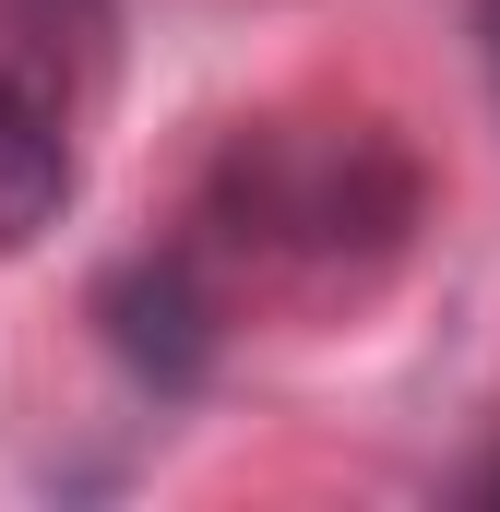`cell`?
<instances>
[{
    "label": "cell",
    "mask_w": 500,
    "mask_h": 512,
    "mask_svg": "<svg viewBox=\"0 0 500 512\" xmlns=\"http://www.w3.org/2000/svg\"><path fill=\"white\" fill-rule=\"evenodd\" d=\"M429 227V167L393 120L358 108H274L215 143V167L191 179L179 251L203 262L239 310V286H298V298H370Z\"/></svg>",
    "instance_id": "1"
},
{
    "label": "cell",
    "mask_w": 500,
    "mask_h": 512,
    "mask_svg": "<svg viewBox=\"0 0 500 512\" xmlns=\"http://www.w3.org/2000/svg\"><path fill=\"white\" fill-rule=\"evenodd\" d=\"M108 36V0H0V251L48 239L84 191L72 48Z\"/></svg>",
    "instance_id": "2"
},
{
    "label": "cell",
    "mask_w": 500,
    "mask_h": 512,
    "mask_svg": "<svg viewBox=\"0 0 500 512\" xmlns=\"http://www.w3.org/2000/svg\"><path fill=\"white\" fill-rule=\"evenodd\" d=\"M227 334H239L227 286L179 251V239H155V251H131V262L96 274V346H108V358H120V382L155 393V405H191V393L215 382Z\"/></svg>",
    "instance_id": "3"
},
{
    "label": "cell",
    "mask_w": 500,
    "mask_h": 512,
    "mask_svg": "<svg viewBox=\"0 0 500 512\" xmlns=\"http://www.w3.org/2000/svg\"><path fill=\"white\" fill-rule=\"evenodd\" d=\"M477 60H489V96H500V0H477Z\"/></svg>",
    "instance_id": "4"
},
{
    "label": "cell",
    "mask_w": 500,
    "mask_h": 512,
    "mask_svg": "<svg viewBox=\"0 0 500 512\" xmlns=\"http://www.w3.org/2000/svg\"><path fill=\"white\" fill-rule=\"evenodd\" d=\"M453 489H465V501H500V453H489V465H465Z\"/></svg>",
    "instance_id": "5"
}]
</instances>
